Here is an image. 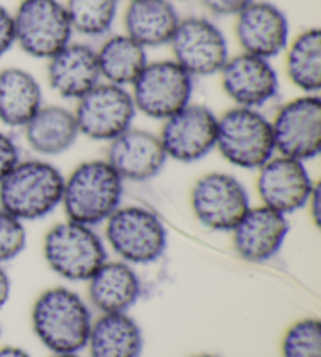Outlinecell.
<instances>
[{
	"label": "cell",
	"instance_id": "9a60e30c",
	"mask_svg": "<svg viewBox=\"0 0 321 357\" xmlns=\"http://www.w3.org/2000/svg\"><path fill=\"white\" fill-rule=\"evenodd\" d=\"M218 75L224 94L235 107L260 110L279 93V74L271 60L257 55H230Z\"/></svg>",
	"mask_w": 321,
	"mask_h": 357
},
{
	"label": "cell",
	"instance_id": "8fae6325",
	"mask_svg": "<svg viewBox=\"0 0 321 357\" xmlns=\"http://www.w3.org/2000/svg\"><path fill=\"white\" fill-rule=\"evenodd\" d=\"M137 114L130 89L107 82L96 85L74 108L80 135L102 143H110L130 129Z\"/></svg>",
	"mask_w": 321,
	"mask_h": 357
},
{
	"label": "cell",
	"instance_id": "8d00e7d4",
	"mask_svg": "<svg viewBox=\"0 0 321 357\" xmlns=\"http://www.w3.org/2000/svg\"><path fill=\"white\" fill-rule=\"evenodd\" d=\"M193 357H223V356L211 354V353H202V354H196V356H193Z\"/></svg>",
	"mask_w": 321,
	"mask_h": 357
},
{
	"label": "cell",
	"instance_id": "9c48e42d",
	"mask_svg": "<svg viewBox=\"0 0 321 357\" xmlns=\"http://www.w3.org/2000/svg\"><path fill=\"white\" fill-rule=\"evenodd\" d=\"M195 218L215 232H232L251 208V196L239 177L211 171L197 178L190 193Z\"/></svg>",
	"mask_w": 321,
	"mask_h": 357
},
{
	"label": "cell",
	"instance_id": "d6986e66",
	"mask_svg": "<svg viewBox=\"0 0 321 357\" xmlns=\"http://www.w3.org/2000/svg\"><path fill=\"white\" fill-rule=\"evenodd\" d=\"M46 61L49 88L66 100L77 102L102 82L91 44L73 40Z\"/></svg>",
	"mask_w": 321,
	"mask_h": 357
},
{
	"label": "cell",
	"instance_id": "f546056e",
	"mask_svg": "<svg viewBox=\"0 0 321 357\" xmlns=\"http://www.w3.org/2000/svg\"><path fill=\"white\" fill-rule=\"evenodd\" d=\"M21 160V151L8 132L0 130V182Z\"/></svg>",
	"mask_w": 321,
	"mask_h": 357
},
{
	"label": "cell",
	"instance_id": "484cf974",
	"mask_svg": "<svg viewBox=\"0 0 321 357\" xmlns=\"http://www.w3.org/2000/svg\"><path fill=\"white\" fill-rule=\"evenodd\" d=\"M285 74L301 94H320L321 89V30L311 27L288 41Z\"/></svg>",
	"mask_w": 321,
	"mask_h": 357
},
{
	"label": "cell",
	"instance_id": "e0dca14e",
	"mask_svg": "<svg viewBox=\"0 0 321 357\" xmlns=\"http://www.w3.org/2000/svg\"><path fill=\"white\" fill-rule=\"evenodd\" d=\"M290 221L267 206H251L232 229V246L237 256L249 264H265L284 248Z\"/></svg>",
	"mask_w": 321,
	"mask_h": 357
},
{
	"label": "cell",
	"instance_id": "3957f363",
	"mask_svg": "<svg viewBox=\"0 0 321 357\" xmlns=\"http://www.w3.org/2000/svg\"><path fill=\"white\" fill-rule=\"evenodd\" d=\"M64 176L47 158H21L0 182V207L22 222L40 221L61 207Z\"/></svg>",
	"mask_w": 321,
	"mask_h": 357
},
{
	"label": "cell",
	"instance_id": "5bb4252c",
	"mask_svg": "<svg viewBox=\"0 0 321 357\" xmlns=\"http://www.w3.org/2000/svg\"><path fill=\"white\" fill-rule=\"evenodd\" d=\"M317 183L304 162L285 155L274 154L257 169L260 204L287 216L306 208Z\"/></svg>",
	"mask_w": 321,
	"mask_h": 357
},
{
	"label": "cell",
	"instance_id": "ac0fdd59",
	"mask_svg": "<svg viewBox=\"0 0 321 357\" xmlns=\"http://www.w3.org/2000/svg\"><path fill=\"white\" fill-rule=\"evenodd\" d=\"M105 160L124 182H147L162 173L168 157L158 133L132 126L108 143Z\"/></svg>",
	"mask_w": 321,
	"mask_h": 357
},
{
	"label": "cell",
	"instance_id": "4316f807",
	"mask_svg": "<svg viewBox=\"0 0 321 357\" xmlns=\"http://www.w3.org/2000/svg\"><path fill=\"white\" fill-rule=\"evenodd\" d=\"M68 17L74 35L105 38L118 17L119 0H66Z\"/></svg>",
	"mask_w": 321,
	"mask_h": 357
},
{
	"label": "cell",
	"instance_id": "7c38bea8",
	"mask_svg": "<svg viewBox=\"0 0 321 357\" xmlns=\"http://www.w3.org/2000/svg\"><path fill=\"white\" fill-rule=\"evenodd\" d=\"M276 154L311 162L321 152V98L299 94L287 100L271 119Z\"/></svg>",
	"mask_w": 321,
	"mask_h": 357
},
{
	"label": "cell",
	"instance_id": "44dd1931",
	"mask_svg": "<svg viewBox=\"0 0 321 357\" xmlns=\"http://www.w3.org/2000/svg\"><path fill=\"white\" fill-rule=\"evenodd\" d=\"M22 130L25 143L41 158L64 154L80 137L74 110L59 104H44Z\"/></svg>",
	"mask_w": 321,
	"mask_h": 357
},
{
	"label": "cell",
	"instance_id": "74e56055",
	"mask_svg": "<svg viewBox=\"0 0 321 357\" xmlns=\"http://www.w3.org/2000/svg\"><path fill=\"white\" fill-rule=\"evenodd\" d=\"M0 337H2V324H0Z\"/></svg>",
	"mask_w": 321,
	"mask_h": 357
},
{
	"label": "cell",
	"instance_id": "4fadbf2b",
	"mask_svg": "<svg viewBox=\"0 0 321 357\" xmlns=\"http://www.w3.org/2000/svg\"><path fill=\"white\" fill-rule=\"evenodd\" d=\"M218 114L210 107L190 102L163 121L158 137L168 160L196 163L216 148Z\"/></svg>",
	"mask_w": 321,
	"mask_h": 357
},
{
	"label": "cell",
	"instance_id": "ffe728a7",
	"mask_svg": "<svg viewBox=\"0 0 321 357\" xmlns=\"http://www.w3.org/2000/svg\"><path fill=\"white\" fill-rule=\"evenodd\" d=\"M87 284V301L99 314H128L143 291L135 266L119 259L105 260Z\"/></svg>",
	"mask_w": 321,
	"mask_h": 357
},
{
	"label": "cell",
	"instance_id": "d6a6232c",
	"mask_svg": "<svg viewBox=\"0 0 321 357\" xmlns=\"http://www.w3.org/2000/svg\"><path fill=\"white\" fill-rule=\"evenodd\" d=\"M306 208L309 210L312 221L315 222L317 226H320V220H321V188H320V183H317L315 190L312 191V195L309 197V202H307Z\"/></svg>",
	"mask_w": 321,
	"mask_h": 357
},
{
	"label": "cell",
	"instance_id": "ba28073f",
	"mask_svg": "<svg viewBox=\"0 0 321 357\" xmlns=\"http://www.w3.org/2000/svg\"><path fill=\"white\" fill-rule=\"evenodd\" d=\"M15 17L16 46L33 59L49 60L74 40V30L60 0H21Z\"/></svg>",
	"mask_w": 321,
	"mask_h": 357
},
{
	"label": "cell",
	"instance_id": "52a82bcc",
	"mask_svg": "<svg viewBox=\"0 0 321 357\" xmlns=\"http://www.w3.org/2000/svg\"><path fill=\"white\" fill-rule=\"evenodd\" d=\"M128 89L138 113L165 121L193 102L195 79L172 59L149 60Z\"/></svg>",
	"mask_w": 321,
	"mask_h": 357
},
{
	"label": "cell",
	"instance_id": "836d02e7",
	"mask_svg": "<svg viewBox=\"0 0 321 357\" xmlns=\"http://www.w3.org/2000/svg\"><path fill=\"white\" fill-rule=\"evenodd\" d=\"M11 296V278L5 265L0 264V310H2Z\"/></svg>",
	"mask_w": 321,
	"mask_h": 357
},
{
	"label": "cell",
	"instance_id": "277c9868",
	"mask_svg": "<svg viewBox=\"0 0 321 357\" xmlns=\"http://www.w3.org/2000/svg\"><path fill=\"white\" fill-rule=\"evenodd\" d=\"M107 250L96 227L70 220L57 222L43 240V257L47 266L68 282H87L108 260Z\"/></svg>",
	"mask_w": 321,
	"mask_h": 357
},
{
	"label": "cell",
	"instance_id": "e575fe53",
	"mask_svg": "<svg viewBox=\"0 0 321 357\" xmlns=\"http://www.w3.org/2000/svg\"><path fill=\"white\" fill-rule=\"evenodd\" d=\"M0 357H31V354L21 347L15 345H6L0 347Z\"/></svg>",
	"mask_w": 321,
	"mask_h": 357
},
{
	"label": "cell",
	"instance_id": "603a6c76",
	"mask_svg": "<svg viewBox=\"0 0 321 357\" xmlns=\"http://www.w3.org/2000/svg\"><path fill=\"white\" fill-rule=\"evenodd\" d=\"M43 105V86L33 74L16 66L0 71V123L5 127L24 129Z\"/></svg>",
	"mask_w": 321,
	"mask_h": 357
},
{
	"label": "cell",
	"instance_id": "2e32d148",
	"mask_svg": "<svg viewBox=\"0 0 321 357\" xmlns=\"http://www.w3.org/2000/svg\"><path fill=\"white\" fill-rule=\"evenodd\" d=\"M235 38L241 52L273 60L284 54L292 40L290 22L281 6L254 0L235 16Z\"/></svg>",
	"mask_w": 321,
	"mask_h": 357
},
{
	"label": "cell",
	"instance_id": "7a4b0ae2",
	"mask_svg": "<svg viewBox=\"0 0 321 357\" xmlns=\"http://www.w3.org/2000/svg\"><path fill=\"white\" fill-rule=\"evenodd\" d=\"M124 181L105 158L87 160L64 177L61 208L66 220L98 227L123 206Z\"/></svg>",
	"mask_w": 321,
	"mask_h": 357
},
{
	"label": "cell",
	"instance_id": "5b68a950",
	"mask_svg": "<svg viewBox=\"0 0 321 357\" xmlns=\"http://www.w3.org/2000/svg\"><path fill=\"white\" fill-rule=\"evenodd\" d=\"M104 226L108 250L133 266L158 262L168 248V229L162 218L147 207L121 206Z\"/></svg>",
	"mask_w": 321,
	"mask_h": 357
},
{
	"label": "cell",
	"instance_id": "8992f818",
	"mask_svg": "<svg viewBox=\"0 0 321 357\" xmlns=\"http://www.w3.org/2000/svg\"><path fill=\"white\" fill-rule=\"evenodd\" d=\"M215 149L232 167L257 171L276 154L271 119L255 108L234 105L218 116Z\"/></svg>",
	"mask_w": 321,
	"mask_h": 357
},
{
	"label": "cell",
	"instance_id": "7402d4cb",
	"mask_svg": "<svg viewBox=\"0 0 321 357\" xmlns=\"http://www.w3.org/2000/svg\"><path fill=\"white\" fill-rule=\"evenodd\" d=\"M179 21L172 0H128L123 15L124 33L144 49L168 46Z\"/></svg>",
	"mask_w": 321,
	"mask_h": 357
},
{
	"label": "cell",
	"instance_id": "f1b7e54d",
	"mask_svg": "<svg viewBox=\"0 0 321 357\" xmlns=\"http://www.w3.org/2000/svg\"><path fill=\"white\" fill-rule=\"evenodd\" d=\"M27 246L25 222L0 207V264L5 265L21 256Z\"/></svg>",
	"mask_w": 321,
	"mask_h": 357
},
{
	"label": "cell",
	"instance_id": "d4e9b609",
	"mask_svg": "<svg viewBox=\"0 0 321 357\" xmlns=\"http://www.w3.org/2000/svg\"><path fill=\"white\" fill-rule=\"evenodd\" d=\"M102 82L130 88L149 59L147 49L123 33L107 35L96 49Z\"/></svg>",
	"mask_w": 321,
	"mask_h": 357
},
{
	"label": "cell",
	"instance_id": "d590c367",
	"mask_svg": "<svg viewBox=\"0 0 321 357\" xmlns=\"http://www.w3.org/2000/svg\"><path fill=\"white\" fill-rule=\"evenodd\" d=\"M50 357H82L80 353H60V354H52Z\"/></svg>",
	"mask_w": 321,
	"mask_h": 357
},
{
	"label": "cell",
	"instance_id": "cb8c5ba5",
	"mask_svg": "<svg viewBox=\"0 0 321 357\" xmlns=\"http://www.w3.org/2000/svg\"><path fill=\"white\" fill-rule=\"evenodd\" d=\"M89 357H141L144 334L130 314H99L87 342Z\"/></svg>",
	"mask_w": 321,
	"mask_h": 357
},
{
	"label": "cell",
	"instance_id": "4dcf8cb0",
	"mask_svg": "<svg viewBox=\"0 0 321 357\" xmlns=\"http://www.w3.org/2000/svg\"><path fill=\"white\" fill-rule=\"evenodd\" d=\"M16 46L15 17L13 13L0 3V59Z\"/></svg>",
	"mask_w": 321,
	"mask_h": 357
},
{
	"label": "cell",
	"instance_id": "83f0119b",
	"mask_svg": "<svg viewBox=\"0 0 321 357\" xmlns=\"http://www.w3.org/2000/svg\"><path fill=\"white\" fill-rule=\"evenodd\" d=\"M282 357H321V323L307 317L294 321L282 337Z\"/></svg>",
	"mask_w": 321,
	"mask_h": 357
},
{
	"label": "cell",
	"instance_id": "6da1fadb",
	"mask_svg": "<svg viewBox=\"0 0 321 357\" xmlns=\"http://www.w3.org/2000/svg\"><path fill=\"white\" fill-rule=\"evenodd\" d=\"M31 329L52 354L80 353L93 326L91 305L80 293L64 285L50 287L31 305Z\"/></svg>",
	"mask_w": 321,
	"mask_h": 357
},
{
	"label": "cell",
	"instance_id": "1f68e13d",
	"mask_svg": "<svg viewBox=\"0 0 321 357\" xmlns=\"http://www.w3.org/2000/svg\"><path fill=\"white\" fill-rule=\"evenodd\" d=\"M204 8L218 17H235L254 0H201Z\"/></svg>",
	"mask_w": 321,
	"mask_h": 357
},
{
	"label": "cell",
	"instance_id": "30bf717a",
	"mask_svg": "<svg viewBox=\"0 0 321 357\" xmlns=\"http://www.w3.org/2000/svg\"><path fill=\"white\" fill-rule=\"evenodd\" d=\"M168 46L172 60L193 79L218 75L230 56L224 31L220 25L204 16L181 17Z\"/></svg>",
	"mask_w": 321,
	"mask_h": 357
}]
</instances>
